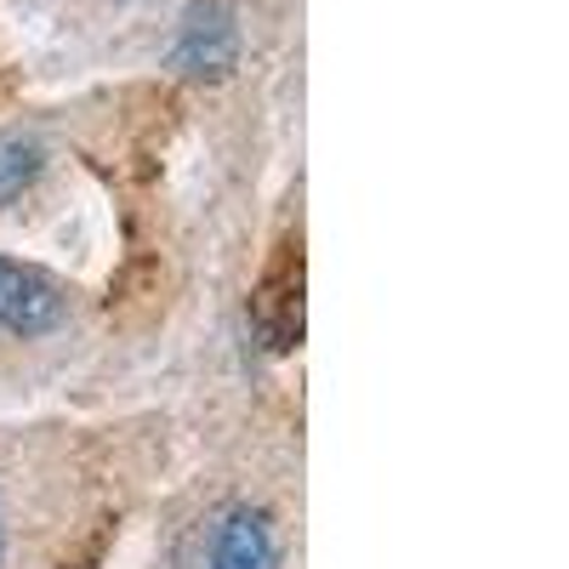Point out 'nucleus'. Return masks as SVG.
Segmentation results:
<instances>
[{
	"label": "nucleus",
	"mask_w": 569,
	"mask_h": 569,
	"mask_svg": "<svg viewBox=\"0 0 569 569\" xmlns=\"http://www.w3.org/2000/svg\"><path fill=\"white\" fill-rule=\"evenodd\" d=\"M0 558H7V525H0Z\"/></svg>",
	"instance_id": "obj_6"
},
{
	"label": "nucleus",
	"mask_w": 569,
	"mask_h": 569,
	"mask_svg": "<svg viewBox=\"0 0 569 569\" xmlns=\"http://www.w3.org/2000/svg\"><path fill=\"white\" fill-rule=\"evenodd\" d=\"M46 171V142L34 131H0V206H12L23 188H34Z\"/></svg>",
	"instance_id": "obj_5"
},
{
	"label": "nucleus",
	"mask_w": 569,
	"mask_h": 569,
	"mask_svg": "<svg viewBox=\"0 0 569 569\" xmlns=\"http://www.w3.org/2000/svg\"><path fill=\"white\" fill-rule=\"evenodd\" d=\"M200 569H279V541L257 507H228L200 536Z\"/></svg>",
	"instance_id": "obj_4"
},
{
	"label": "nucleus",
	"mask_w": 569,
	"mask_h": 569,
	"mask_svg": "<svg viewBox=\"0 0 569 569\" xmlns=\"http://www.w3.org/2000/svg\"><path fill=\"white\" fill-rule=\"evenodd\" d=\"M166 63L182 80H228L233 63H240V18L222 0H194L182 12L177 34H171V52Z\"/></svg>",
	"instance_id": "obj_1"
},
{
	"label": "nucleus",
	"mask_w": 569,
	"mask_h": 569,
	"mask_svg": "<svg viewBox=\"0 0 569 569\" xmlns=\"http://www.w3.org/2000/svg\"><path fill=\"white\" fill-rule=\"evenodd\" d=\"M63 308L69 297L52 273L0 257V330L7 337H46V330L63 325Z\"/></svg>",
	"instance_id": "obj_3"
},
{
	"label": "nucleus",
	"mask_w": 569,
	"mask_h": 569,
	"mask_svg": "<svg viewBox=\"0 0 569 569\" xmlns=\"http://www.w3.org/2000/svg\"><path fill=\"white\" fill-rule=\"evenodd\" d=\"M251 325L268 353L302 348V240H284L273 268L251 291Z\"/></svg>",
	"instance_id": "obj_2"
}]
</instances>
